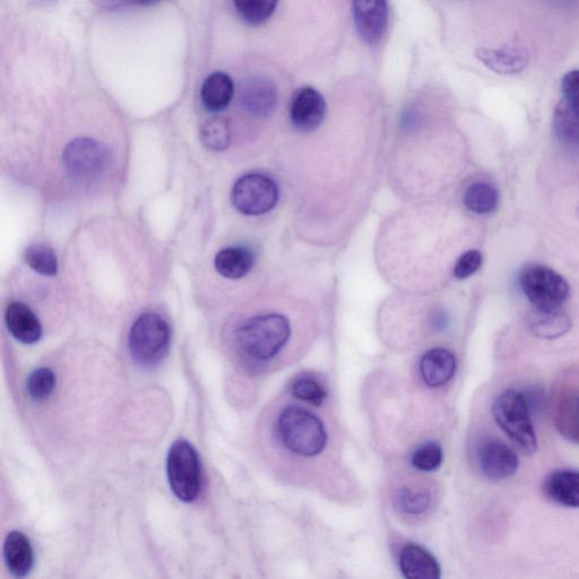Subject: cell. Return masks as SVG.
I'll return each mask as SVG.
<instances>
[{
    "label": "cell",
    "instance_id": "5b68a950",
    "mask_svg": "<svg viewBox=\"0 0 579 579\" xmlns=\"http://www.w3.org/2000/svg\"><path fill=\"white\" fill-rule=\"evenodd\" d=\"M170 488L180 500L192 503L200 495L202 470L200 457L192 444L178 439L172 444L167 460Z\"/></svg>",
    "mask_w": 579,
    "mask_h": 579
},
{
    "label": "cell",
    "instance_id": "e0dca14e",
    "mask_svg": "<svg viewBox=\"0 0 579 579\" xmlns=\"http://www.w3.org/2000/svg\"><path fill=\"white\" fill-rule=\"evenodd\" d=\"M5 565L14 577L23 578L31 573L34 564L30 540L22 532L13 531L4 542Z\"/></svg>",
    "mask_w": 579,
    "mask_h": 579
},
{
    "label": "cell",
    "instance_id": "8992f818",
    "mask_svg": "<svg viewBox=\"0 0 579 579\" xmlns=\"http://www.w3.org/2000/svg\"><path fill=\"white\" fill-rule=\"evenodd\" d=\"M520 287L535 309L561 308L570 295L567 281L550 267L526 266L520 275Z\"/></svg>",
    "mask_w": 579,
    "mask_h": 579
},
{
    "label": "cell",
    "instance_id": "f546056e",
    "mask_svg": "<svg viewBox=\"0 0 579 579\" xmlns=\"http://www.w3.org/2000/svg\"><path fill=\"white\" fill-rule=\"evenodd\" d=\"M442 462V447L434 443L421 446L412 456V464L414 468L423 472L437 470Z\"/></svg>",
    "mask_w": 579,
    "mask_h": 579
},
{
    "label": "cell",
    "instance_id": "ffe728a7",
    "mask_svg": "<svg viewBox=\"0 0 579 579\" xmlns=\"http://www.w3.org/2000/svg\"><path fill=\"white\" fill-rule=\"evenodd\" d=\"M530 326L535 336L544 340H555L572 328V318L561 308L535 309Z\"/></svg>",
    "mask_w": 579,
    "mask_h": 579
},
{
    "label": "cell",
    "instance_id": "cb8c5ba5",
    "mask_svg": "<svg viewBox=\"0 0 579 579\" xmlns=\"http://www.w3.org/2000/svg\"><path fill=\"white\" fill-rule=\"evenodd\" d=\"M463 202L472 213L487 215L498 209L499 193L494 185L479 181L466 188Z\"/></svg>",
    "mask_w": 579,
    "mask_h": 579
},
{
    "label": "cell",
    "instance_id": "d4e9b609",
    "mask_svg": "<svg viewBox=\"0 0 579 579\" xmlns=\"http://www.w3.org/2000/svg\"><path fill=\"white\" fill-rule=\"evenodd\" d=\"M233 4L241 19L257 27L271 19L279 0H233Z\"/></svg>",
    "mask_w": 579,
    "mask_h": 579
},
{
    "label": "cell",
    "instance_id": "4fadbf2b",
    "mask_svg": "<svg viewBox=\"0 0 579 579\" xmlns=\"http://www.w3.org/2000/svg\"><path fill=\"white\" fill-rule=\"evenodd\" d=\"M475 56L490 71L504 76L521 74L530 64L529 50L522 46L480 48Z\"/></svg>",
    "mask_w": 579,
    "mask_h": 579
},
{
    "label": "cell",
    "instance_id": "d6a6232c",
    "mask_svg": "<svg viewBox=\"0 0 579 579\" xmlns=\"http://www.w3.org/2000/svg\"><path fill=\"white\" fill-rule=\"evenodd\" d=\"M564 99L579 105V69H574L564 75L561 81Z\"/></svg>",
    "mask_w": 579,
    "mask_h": 579
},
{
    "label": "cell",
    "instance_id": "83f0119b",
    "mask_svg": "<svg viewBox=\"0 0 579 579\" xmlns=\"http://www.w3.org/2000/svg\"><path fill=\"white\" fill-rule=\"evenodd\" d=\"M55 387L56 375L48 368L34 370L28 378L27 390L34 401H46L54 393Z\"/></svg>",
    "mask_w": 579,
    "mask_h": 579
},
{
    "label": "cell",
    "instance_id": "7402d4cb",
    "mask_svg": "<svg viewBox=\"0 0 579 579\" xmlns=\"http://www.w3.org/2000/svg\"><path fill=\"white\" fill-rule=\"evenodd\" d=\"M215 269L223 278L229 280L243 279L255 264L252 252L243 247L222 249L215 257Z\"/></svg>",
    "mask_w": 579,
    "mask_h": 579
},
{
    "label": "cell",
    "instance_id": "4dcf8cb0",
    "mask_svg": "<svg viewBox=\"0 0 579 579\" xmlns=\"http://www.w3.org/2000/svg\"><path fill=\"white\" fill-rule=\"evenodd\" d=\"M430 496L426 492H416L404 489L400 492V506L405 513L420 515L430 506Z\"/></svg>",
    "mask_w": 579,
    "mask_h": 579
},
{
    "label": "cell",
    "instance_id": "44dd1931",
    "mask_svg": "<svg viewBox=\"0 0 579 579\" xmlns=\"http://www.w3.org/2000/svg\"><path fill=\"white\" fill-rule=\"evenodd\" d=\"M235 95V84L231 76L215 72L206 77L202 85L201 97L206 110L220 112L227 109Z\"/></svg>",
    "mask_w": 579,
    "mask_h": 579
},
{
    "label": "cell",
    "instance_id": "f1b7e54d",
    "mask_svg": "<svg viewBox=\"0 0 579 579\" xmlns=\"http://www.w3.org/2000/svg\"><path fill=\"white\" fill-rule=\"evenodd\" d=\"M291 391L297 399L316 406L322 405L327 397L325 387L314 378L306 376L296 379Z\"/></svg>",
    "mask_w": 579,
    "mask_h": 579
},
{
    "label": "cell",
    "instance_id": "836d02e7",
    "mask_svg": "<svg viewBox=\"0 0 579 579\" xmlns=\"http://www.w3.org/2000/svg\"><path fill=\"white\" fill-rule=\"evenodd\" d=\"M137 2H140L141 4H151L155 2V0H137Z\"/></svg>",
    "mask_w": 579,
    "mask_h": 579
},
{
    "label": "cell",
    "instance_id": "1f68e13d",
    "mask_svg": "<svg viewBox=\"0 0 579 579\" xmlns=\"http://www.w3.org/2000/svg\"><path fill=\"white\" fill-rule=\"evenodd\" d=\"M482 265V255L479 250H469L463 254L454 267V275L458 280L470 278L480 270Z\"/></svg>",
    "mask_w": 579,
    "mask_h": 579
},
{
    "label": "cell",
    "instance_id": "9a60e30c",
    "mask_svg": "<svg viewBox=\"0 0 579 579\" xmlns=\"http://www.w3.org/2000/svg\"><path fill=\"white\" fill-rule=\"evenodd\" d=\"M454 353L443 348L428 351L420 361V374L430 387H440L451 382L456 373Z\"/></svg>",
    "mask_w": 579,
    "mask_h": 579
},
{
    "label": "cell",
    "instance_id": "6da1fadb",
    "mask_svg": "<svg viewBox=\"0 0 579 579\" xmlns=\"http://www.w3.org/2000/svg\"><path fill=\"white\" fill-rule=\"evenodd\" d=\"M531 411L529 397L517 390H508L500 394L492 406V413L501 430L529 455L538 451V437Z\"/></svg>",
    "mask_w": 579,
    "mask_h": 579
},
{
    "label": "cell",
    "instance_id": "7a4b0ae2",
    "mask_svg": "<svg viewBox=\"0 0 579 579\" xmlns=\"http://www.w3.org/2000/svg\"><path fill=\"white\" fill-rule=\"evenodd\" d=\"M291 336L289 319L270 314L249 319L237 333L241 350L259 361L274 358L288 343Z\"/></svg>",
    "mask_w": 579,
    "mask_h": 579
},
{
    "label": "cell",
    "instance_id": "2e32d148",
    "mask_svg": "<svg viewBox=\"0 0 579 579\" xmlns=\"http://www.w3.org/2000/svg\"><path fill=\"white\" fill-rule=\"evenodd\" d=\"M5 322L14 339L23 344H34L41 339L42 328L38 317L22 302H13L7 307Z\"/></svg>",
    "mask_w": 579,
    "mask_h": 579
},
{
    "label": "cell",
    "instance_id": "4316f807",
    "mask_svg": "<svg viewBox=\"0 0 579 579\" xmlns=\"http://www.w3.org/2000/svg\"><path fill=\"white\" fill-rule=\"evenodd\" d=\"M25 261L33 271L45 276H55L58 272L57 256L46 245H33L25 252Z\"/></svg>",
    "mask_w": 579,
    "mask_h": 579
},
{
    "label": "cell",
    "instance_id": "52a82bcc",
    "mask_svg": "<svg viewBox=\"0 0 579 579\" xmlns=\"http://www.w3.org/2000/svg\"><path fill=\"white\" fill-rule=\"evenodd\" d=\"M280 192L275 181L262 174H249L237 180L232 189V203L245 215L269 213L279 202Z\"/></svg>",
    "mask_w": 579,
    "mask_h": 579
},
{
    "label": "cell",
    "instance_id": "484cf974",
    "mask_svg": "<svg viewBox=\"0 0 579 579\" xmlns=\"http://www.w3.org/2000/svg\"><path fill=\"white\" fill-rule=\"evenodd\" d=\"M201 141L206 149L224 151L231 143V128L227 119L215 117L207 120L201 128Z\"/></svg>",
    "mask_w": 579,
    "mask_h": 579
},
{
    "label": "cell",
    "instance_id": "277c9868",
    "mask_svg": "<svg viewBox=\"0 0 579 579\" xmlns=\"http://www.w3.org/2000/svg\"><path fill=\"white\" fill-rule=\"evenodd\" d=\"M171 341L170 327L154 313L143 314L132 326L128 347L138 365L153 367L166 358Z\"/></svg>",
    "mask_w": 579,
    "mask_h": 579
},
{
    "label": "cell",
    "instance_id": "ba28073f",
    "mask_svg": "<svg viewBox=\"0 0 579 579\" xmlns=\"http://www.w3.org/2000/svg\"><path fill=\"white\" fill-rule=\"evenodd\" d=\"M109 161L106 146L90 138H77L66 146L63 154L67 174L77 181L101 177L108 169Z\"/></svg>",
    "mask_w": 579,
    "mask_h": 579
},
{
    "label": "cell",
    "instance_id": "9c48e42d",
    "mask_svg": "<svg viewBox=\"0 0 579 579\" xmlns=\"http://www.w3.org/2000/svg\"><path fill=\"white\" fill-rule=\"evenodd\" d=\"M239 101L249 115L265 118L279 105L278 86L265 76L248 77L240 86Z\"/></svg>",
    "mask_w": 579,
    "mask_h": 579
},
{
    "label": "cell",
    "instance_id": "7c38bea8",
    "mask_svg": "<svg viewBox=\"0 0 579 579\" xmlns=\"http://www.w3.org/2000/svg\"><path fill=\"white\" fill-rule=\"evenodd\" d=\"M326 102L321 93L310 86L299 89L291 101V122L299 131L313 132L326 116Z\"/></svg>",
    "mask_w": 579,
    "mask_h": 579
},
{
    "label": "cell",
    "instance_id": "d6986e66",
    "mask_svg": "<svg viewBox=\"0 0 579 579\" xmlns=\"http://www.w3.org/2000/svg\"><path fill=\"white\" fill-rule=\"evenodd\" d=\"M400 567L402 574L409 579H438L440 566L427 550L408 544L401 552Z\"/></svg>",
    "mask_w": 579,
    "mask_h": 579
},
{
    "label": "cell",
    "instance_id": "8fae6325",
    "mask_svg": "<svg viewBox=\"0 0 579 579\" xmlns=\"http://www.w3.org/2000/svg\"><path fill=\"white\" fill-rule=\"evenodd\" d=\"M480 471L490 481L512 478L520 468V460L514 449L497 439L483 443L478 452Z\"/></svg>",
    "mask_w": 579,
    "mask_h": 579
},
{
    "label": "cell",
    "instance_id": "603a6c76",
    "mask_svg": "<svg viewBox=\"0 0 579 579\" xmlns=\"http://www.w3.org/2000/svg\"><path fill=\"white\" fill-rule=\"evenodd\" d=\"M553 129L561 142L579 149V105L563 98L553 114Z\"/></svg>",
    "mask_w": 579,
    "mask_h": 579
},
{
    "label": "cell",
    "instance_id": "5bb4252c",
    "mask_svg": "<svg viewBox=\"0 0 579 579\" xmlns=\"http://www.w3.org/2000/svg\"><path fill=\"white\" fill-rule=\"evenodd\" d=\"M552 416L561 436L579 444V387L567 388L557 396Z\"/></svg>",
    "mask_w": 579,
    "mask_h": 579
},
{
    "label": "cell",
    "instance_id": "3957f363",
    "mask_svg": "<svg viewBox=\"0 0 579 579\" xmlns=\"http://www.w3.org/2000/svg\"><path fill=\"white\" fill-rule=\"evenodd\" d=\"M279 434L284 446L300 456L319 455L327 444V432L321 419L298 406L282 411Z\"/></svg>",
    "mask_w": 579,
    "mask_h": 579
},
{
    "label": "cell",
    "instance_id": "30bf717a",
    "mask_svg": "<svg viewBox=\"0 0 579 579\" xmlns=\"http://www.w3.org/2000/svg\"><path fill=\"white\" fill-rule=\"evenodd\" d=\"M354 23L359 36L368 45L383 40L390 19L387 0H352Z\"/></svg>",
    "mask_w": 579,
    "mask_h": 579
},
{
    "label": "cell",
    "instance_id": "ac0fdd59",
    "mask_svg": "<svg viewBox=\"0 0 579 579\" xmlns=\"http://www.w3.org/2000/svg\"><path fill=\"white\" fill-rule=\"evenodd\" d=\"M546 495L560 506L579 508V471L557 470L544 481Z\"/></svg>",
    "mask_w": 579,
    "mask_h": 579
}]
</instances>
